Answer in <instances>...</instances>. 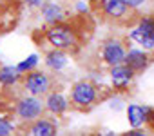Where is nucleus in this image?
<instances>
[{
    "instance_id": "f03ea898",
    "label": "nucleus",
    "mask_w": 154,
    "mask_h": 136,
    "mask_svg": "<svg viewBox=\"0 0 154 136\" xmlns=\"http://www.w3.org/2000/svg\"><path fill=\"white\" fill-rule=\"evenodd\" d=\"M131 47V36L112 29L96 44L94 51L87 56V62L84 65L91 73H109V69L123 63L125 54Z\"/></svg>"
},
{
    "instance_id": "2eb2a0df",
    "label": "nucleus",
    "mask_w": 154,
    "mask_h": 136,
    "mask_svg": "<svg viewBox=\"0 0 154 136\" xmlns=\"http://www.w3.org/2000/svg\"><path fill=\"white\" fill-rule=\"evenodd\" d=\"M141 122H145V127L154 132V107L141 109Z\"/></svg>"
},
{
    "instance_id": "20e7f679",
    "label": "nucleus",
    "mask_w": 154,
    "mask_h": 136,
    "mask_svg": "<svg viewBox=\"0 0 154 136\" xmlns=\"http://www.w3.org/2000/svg\"><path fill=\"white\" fill-rule=\"evenodd\" d=\"M114 94L116 93L111 85L100 84L94 78H80L72 82L69 87V93H67L69 111L87 114L94 111L98 105L109 102Z\"/></svg>"
},
{
    "instance_id": "f8f14e48",
    "label": "nucleus",
    "mask_w": 154,
    "mask_h": 136,
    "mask_svg": "<svg viewBox=\"0 0 154 136\" xmlns=\"http://www.w3.org/2000/svg\"><path fill=\"white\" fill-rule=\"evenodd\" d=\"M18 78H20L18 69H13V67H8V65H0V84H2V87L17 85Z\"/></svg>"
},
{
    "instance_id": "4468645a",
    "label": "nucleus",
    "mask_w": 154,
    "mask_h": 136,
    "mask_svg": "<svg viewBox=\"0 0 154 136\" xmlns=\"http://www.w3.org/2000/svg\"><path fill=\"white\" fill-rule=\"evenodd\" d=\"M47 2H49V0H24V9H27L31 20H35L36 15H38V11H40Z\"/></svg>"
},
{
    "instance_id": "6e6552de",
    "label": "nucleus",
    "mask_w": 154,
    "mask_h": 136,
    "mask_svg": "<svg viewBox=\"0 0 154 136\" xmlns=\"http://www.w3.org/2000/svg\"><path fill=\"white\" fill-rule=\"evenodd\" d=\"M123 63L129 67V69L136 75V76H140V75H143L149 67L154 63V47L152 49H129L127 51V54H125V60H123Z\"/></svg>"
},
{
    "instance_id": "1a4fd4ad",
    "label": "nucleus",
    "mask_w": 154,
    "mask_h": 136,
    "mask_svg": "<svg viewBox=\"0 0 154 136\" xmlns=\"http://www.w3.org/2000/svg\"><path fill=\"white\" fill-rule=\"evenodd\" d=\"M134 31L131 33V40H136L140 45H145L147 49L154 47V11L140 17Z\"/></svg>"
},
{
    "instance_id": "f257e3e1",
    "label": "nucleus",
    "mask_w": 154,
    "mask_h": 136,
    "mask_svg": "<svg viewBox=\"0 0 154 136\" xmlns=\"http://www.w3.org/2000/svg\"><path fill=\"white\" fill-rule=\"evenodd\" d=\"M96 20L91 13L74 11L67 18L53 24H40L31 31V40L40 51H58L65 56H80L91 44Z\"/></svg>"
},
{
    "instance_id": "0eeeda50",
    "label": "nucleus",
    "mask_w": 154,
    "mask_h": 136,
    "mask_svg": "<svg viewBox=\"0 0 154 136\" xmlns=\"http://www.w3.org/2000/svg\"><path fill=\"white\" fill-rule=\"evenodd\" d=\"M17 134H27V136H54L58 134V123L56 120L45 113L42 116H36L29 122L17 123Z\"/></svg>"
},
{
    "instance_id": "9b49d317",
    "label": "nucleus",
    "mask_w": 154,
    "mask_h": 136,
    "mask_svg": "<svg viewBox=\"0 0 154 136\" xmlns=\"http://www.w3.org/2000/svg\"><path fill=\"white\" fill-rule=\"evenodd\" d=\"M42 100H44L45 113H49L51 116L62 118V116H65V113L69 111V102H67V96L63 94V87L47 93Z\"/></svg>"
},
{
    "instance_id": "7ed1b4c3",
    "label": "nucleus",
    "mask_w": 154,
    "mask_h": 136,
    "mask_svg": "<svg viewBox=\"0 0 154 136\" xmlns=\"http://www.w3.org/2000/svg\"><path fill=\"white\" fill-rule=\"evenodd\" d=\"M87 9L96 20V24L123 31L136 27L141 17L138 8L131 6L125 0H89Z\"/></svg>"
},
{
    "instance_id": "ddd939ff",
    "label": "nucleus",
    "mask_w": 154,
    "mask_h": 136,
    "mask_svg": "<svg viewBox=\"0 0 154 136\" xmlns=\"http://www.w3.org/2000/svg\"><path fill=\"white\" fill-rule=\"evenodd\" d=\"M17 134V122L4 111H0V136Z\"/></svg>"
},
{
    "instance_id": "39448f33",
    "label": "nucleus",
    "mask_w": 154,
    "mask_h": 136,
    "mask_svg": "<svg viewBox=\"0 0 154 136\" xmlns=\"http://www.w3.org/2000/svg\"><path fill=\"white\" fill-rule=\"evenodd\" d=\"M17 87H20L24 93L44 98L47 93L63 87V80L54 69H42V67H36V69H29V71L20 73Z\"/></svg>"
},
{
    "instance_id": "423d86ee",
    "label": "nucleus",
    "mask_w": 154,
    "mask_h": 136,
    "mask_svg": "<svg viewBox=\"0 0 154 136\" xmlns=\"http://www.w3.org/2000/svg\"><path fill=\"white\" fill-rule=\"evenodd\" d=\"M24 17V0H0V36L13 33Z\"/></svg>"
},
{
    "instance_id": "9d476101",
    "label": "nucleus",
    "mask_w": 154,
    "mask_h": 136,
    "mask_svg": "<svg viewBox=\"0 0 154 136\" xmlns=\"http://www.w3.org/2000/svg\"><path fill=\"white\" fill-rule=\"evenodd\" d=\"M107 75H111V78H112V85L111 87L114 89L116 94L118 93H129L134 87V82L138 78L125 63H120V65L112 67V69H109Z\"/></svg>"
},
{
    "instance_id": "dca6fc26",
    "label": "nucleus",
    "mask_w": 154,
    "mask_h": 136,
    "mask_svg": "<svg viewBox=\"0 0 154 136\" xmlns=\"http://www.w3.org/2000/svg\"><path fill=\"white\" fill-rule=\"evenodd\" d=\"M125 2H129L131 6H134V8H138L140 4H143V2H145V0H125Z\"/></svg>"
}]
</instances>
